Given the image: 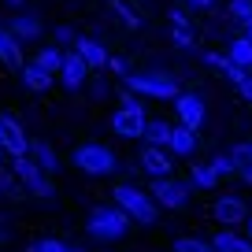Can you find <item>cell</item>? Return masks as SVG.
<instances>
[{
	"instance_id": "6da1fadb",
	"label": "cell",
	"mask_w": 252,
	"mask_h": 252,
	"mask_svg": "<svg viewBox=\"0 0 252 252\" xmlns=\"http://www.w3.org/2000/svg\"><path fill=\"white\" fill-rule=\"evenodd\" d=\"M111 197H115V204L123 208L134 222H141V226H152V222L159 219L156 197H152V193H145L141 186H134V182H119V186L111 189Z\"/></svg>"
},
{
	"instance_id": "7a4b0ae2",
	"label": "cell",
	"mask_w": 252,
	"mask_h": 252,
	"mask_svg": "<svg viewBox=\"0 0 252 252\" xmlns=\"http://www.w3.org/2000/svg\"><path fill=\"white\" fill-rule=\"evenodd\" d=\"M130 222H134V219H130L119 204H100V208L89 212L86 230H89L93 241H123V237L130 234Z\"/></svg>"
},
{
	"instance_id": "3957f363",
	"label": "cell",
	"mask_w": 252,
	"mask_h": 252,
	"mask_svg": "<svg viewBox=\"0 0 252 252\" xmlns=\"http://www.w3.org/2000/svg\"><path fill=\"white\" fill-rule=\"evenodd\" d=\"M126 86L141 96H156V100H174L182 93L178 82L171 74H159V71H130L126 74Z\"/></svg>"
},
{
	"instance_id": "277c9868",
	"label": "cell",
	"mask_w": 252,
	"mask_h": 252,
	"mask_svg": "<svg viewBox=\"0 0 252 252\" xmlns=\"http://www.w3.org/2000/svg\"><path fill=\"white\" fill-rule=\"evenodd\" d=\"M11 171L19 174V182H23V189L30 197H52L56 193V186L48 182V174L41 171V163L33 156H15L11 159Z\"/></svg>"
},
{
	"instance_id": "5b68a950",
	"label": "cell",
	"mask_w": 252,
	"mask_h": 252,
	"mask_svg": "<svg viewBox=\"0 0 252 252\" xmlns=\"http://www.w3.org/2000/svg\"><path fill=\"white\" fill-rule=\"evenodd\" d=\"M74 167L86 174H111L119 167V159L108 145H78L74 149Z\"/></svg>"
},
{
	"instance_id": "8992f818",
	"label": "cell",
	"mask_w": 252,
	"mask_h": 252,
	"mask_svg": "<svg viewBox=\"0 0 252 252\" xmlns=\"http://www.w3.org/2000/svg\"><path fill=\"white\" fill-rule=\"evenodd\" d=\"M152 197H156L159 208L178 212V208L189 204V182L174 178V174H167V178H152Z\"/></svg>"
},
{
	"instance_id": "52a82bcc",
	"label": "cell",
	"mask_w": 252,
	"mask_h": 252,
	"mask_svg": "<svg viewBox=\"0 0 252 252\" xmlns=\"http://www.w3.org/2000/svg\"><path fill=\"white\" fill-rule=\"evenodd\" d=\"M0 149L8 152L11 159L15 156H30V137L23 134V126H19L11 115H0Z\"/></svg>"
},
{
	"instance_id": "ba28073f",
	"label": "cell",
	"mask_w": 252,
	"mask_h": 252,
	"mask_svg": "<svg viewBox=\"0 0 252 252\" xmlns=\"http://www.w3.org/2000/svg\"><path fill=\"white\" fill-rule=\"evenodd\" d=\"M174 111H178V123H186L189 130L204 126V100L197 93H178L174 96Z\"/></svg>"
},
{
	"instance_id": "9c48e42d",
	"label": "cell",
	"mask_w": 252,
	"mask_h": 252,
	"mask_svg": "<svg viewBox=\"0 0 252 252\" xmlns=\"http://www.w3.org/2000/svg\"><path fill=\"white\" fill-rule=\"evenodd\" d=\"M145 123H149V111H130V108H119L111 115V130L119 137H141L145 134Z\"/></svg>"
},
{
	"instance_id": "30bf717a",
	"label": "cell",
	"mask_w": 252,
	"mask_h": 252,
	"mask_svg": "<svg viewBox=\"0 0 252 252\" xmlns=\"http://www.w3.org/2000/svg\"><path fill=\"white\" fill-rule=\"evenodd\" d=\"M141 171L149 178H167L171 174V152L159 149V145H145L141 149Z\"/></svg>"
},
{
	"instance_id": "8fae6325",
	"label": "cell",
	"mask_w": 252,
	"mask_h": 252,
	"mask_svg": "<svg viewBox=\"0 0 252 252\" xmlns=\"http://www.w3.org/2000/svg\"><path fill=\"white\" fill-rule=\"evenodd\" d=\"M212 215L222 222V226H237V222L249 219V208H245V200H237V197H219L212 204Z\"/></svg>"
},
{
	"instance_id": "7c38bea8",
	"label": "cell",
	"mask_w": 252,
	"mask_h": 252,
	"mask_svg": "<svg viewBox=\"0 0 252 252\" xmlns=\"http://www.w3.org/2000/svg\"><path fill=\"white\" fill-rule=\"evenodd\" d=\"M23 82L33 89V93H48V89H52V82H56V74L48 71L41 60H30V63H23Z\"/></svg>"
},
{
	"instance_id": "4fadbf2b",
	"label": "cell",
	"mask_w": 252,
	"mask_h": 252,
	"mask_svg": "<svg viewBox=\"0 0 252 252\" xmlns=\"http://www.w3.org/2000/svg\"><path fill=\"white\" fill-rule=\"evenodd\" d=\"M167 152H171V156H193V152H197V130H189L186 123H174Z\"/></svg>"
},
{
	"instance_id": "5bb4252c",
	"label": "cell",
	"mask_w": 252,
	"mask_h": 252,
	"mask_svg": "<svg viewBox=\"0 0 252 252\" xmlns=\"http://www.w3.org/2000/svg\"><path fill=\"white\" fill-rule=\"evenodd\" d=\"M86 74H89V63L82 60L78 52H67V60H63V67H60V82L67 89H78L82 82H86Z\"/></svg>"
},
{
	"instance_id": "9a60e30c",
	"label": "cell",
	"mask_w": 252,
	"mask_h": 252,
	"mask_svg": "<svg viewBox=\"0 0 252 252\" xmlns=\"http://www.w3.org/2000/svg\"><path fill=\"white\" fill-rule=\"evenodd\" d=\"M74 52H78L82 60L89 63V71H100V67H108V48H104L96 37H78V41H74Z\"/></svg>"
},
{
	"instance_id": "2e32d148",
	"label": "cell",
	"mask_w": 252,
	"mask_h": 252,
	"mask_svg": "<svg viewBox=\"0 0 252 252\" xmlns=\"http://www.w3.org/2000/svg\"><path fill=\"white\" fill-rule=\"evenodd\" d=\"M0 63L8 67H23V41L11 33V26H0Z\"/></svg>"
},
{
	"instance_id": "e0dca14e",
	"label": "cell",
	"mask_w": 252,
	"mask_h": 252,
	"mask_svg": "<svg viewBox=\"0 0 252 252\" xmlns=\"http://www.w3.org/2000/svg\"><path fill=\"white\" fill-rule=\"evenodd\" d=\"M215 252H252V237L249 234H234V230H219V234L212 237Z\"/></svg>"
},
{
	"instance_id": "ac0fdd59",
	"label": "cell",
	"mask_w": 252,
	"mask_h": 252,
	"mask_svg": "<svg viewBox=\"0 0 252 252\" xmlns=\"http://www.w3.org/2000/svg\"><path fill=\"white\" fill-rule=\"evenodd\" d=\"M171 130H174V123H167V119H149V123H145L141 141H145V145H159V149H167Z\"/></svg>"
},
{
	"instance_id": "d6986e66",
	"label": "cell",
	"mask_w": 252,
	"mask_h": 252,
	"mask_svg": "<svg viewBox=\"0 0 252 252\" xmlns=\"http://www.w3.org/2000/svg\"><path fill=\"white\" fill-rule=\"evenodd\" d=\"M30 156L41 163V171H45V174H56V171H60V156H56V149H52L48 141H41V137H37V141H30Z\"/></svg>"
},
{
	"instance_id": "ffe728a7",
	"label": "cell",
	"mask_w": 252,
	"mask_h": 252,
	"mask_svg": "<svg viewBox=\"0 0 252 252\" xmlns=\"http://www.w3.org/2000/svg\"><path fill=\"white\" fill-rule=\"evenodd\" d=\"M11 33H15L19 41H37V37H41V19H33V15H15V19H11Z\"/></svg>"
},
{
	"instance_id": "44dd1931",
	"label": "cell",
	"mask_w": 252,
	"mask_h": 252,
	"mask_svg": "<svg viewBox=\"0 0 252 252\" xmlns=\"http://www.w3.org/2000/svg\"><path fill=\"white\" fill-rule=\"evenodd\" d=\"M189 182H193L197 189H215L222 178L215 174V167H212V163H193V171H189Z\"/></svg>"
},
{
	"instance_id": "7402d4cb",
	"label": "cell",
	"mask_w": 252,
	"mask_h": 252,
	"mask_svg": "<svg viewBox=\"0 0 252 252\" xmlns=\"http://www.w3.org/2000/svg\"><path fill=\"white\" fill-rule=\"evenodd\" d=\"M226 56L237 63V67L252 71V41L245 37V33H241V37H234V41H230V52H226Z\"/></svg>"
},
{
	"instance_id": "603a6c76",
	"label": "cell",
	"mask_w": 252,
	"mask_h": 252,
	"mask_svg": "<svg viewBox=\"0 0 252 252\" xmlns=\"http://www.w3.org/2000/svg\"><path fill=\"white\" fill-rule=\"evenodd\" d=\"M230 156H234L237 178H241V182H249V186H252V156H249V152L241 149V145H234V149H230Z\"/></svg>"
},
{
	"instance_id": "cb8c5ba5",
	"label": "cell",
	"mask_w": 252,
	"mask_h": 252,
	"mask_svg": "<svg viewBox=\"0 0 252 252\" xmlns=\"http://www.w3.org/2000/svg\"><path fill=\"white\" fill-rule=\"evenodd\" d=\"M108 8L115 11V15L123 19V23L130 26V30H137V26H141V19H137V11L130 8V4H126V0H108Z\"/></svg>"
},
{
	"instance_id": "d4e9b609",
	"label": "cell",
	"mask_w": 252,
	"mask_h": 252,
	"mask_svg": "<svg viewBox=\"0 0 252 252\" xmlns=\"http://www.w3.org/2000/svg\"><path fill=\"white\" fill-rule=\"evenodd\" d=\"M0 193H4V197H19V193H23V182H19V174L8 171V167H0Z\"/></svg>"
},
{
	"instance_id": "484cf974",
	"label": "cell",
	"mask_w": 252,
	"mask_h": 252,
	"mask_svg": "<svg viewBox=\"0 0 252 252\" xmlns=\"http://www.w3.org/2000/svg\"><path fill=\"white\" fill-rule=\"evenodd\" d=\"M174 252H215V245L204 241V237H178V241H174Z\"/></svg>"
},
{
	"instance_id": "4316f807",
	"label": "cell",
	"mask_w": 252,
	"mask_h": 252,
	"mask_svg": "<svg viewBox=\"0 0 252 252\" xmlns=\"http://www.w3.org/2000/svg\"><path fill=\"white\" fill-rule=\"evenodd\" d=\"M37 60L45 63V67L56 74V78H60V67H63V60H67V52H60V48H41V52H37Z\"/></svg>"
},
{
	"instance_id": "83f0119b",
	"label": "cell",
	"mask_w": 252,
	"mask_h": 252,
	"mask_svg": "<svg viewBox=\"0 0 252 252\" xmlns=\"http://www.w3.org/2000/svg\"><path fill=\"white\" fill-rule=\"evenodd\" d=\"M212 167H215V174H219V178H234V174H237L234 156H230V152H215V156H212Z\"/></svg>"
},
{
	"instance_id": "f1b7e54d",
	"label": "cell",
	"mask_w": 252,
	"mask_h": 252,
	"mask_svg": "<svg viewBox=\"0 0 252 252\" xmlns=\"http://www.w3.org/2000/svg\"><path fill=\"white\" fill-rule=\"evenodd\" d=\"M222 74H226V82H230V86H241V82H245V74H249V71H245V67H237V63L234 60H230V56H226V63H222Z\"/></svg>"
},
{
	"instance_id": "f546056e",
	"label": "cell",
	"mask_w": 252,
	"mask_h": 252,
	"mask_svg": "<svg viewBox=\"0 0 252 252\" xmlns=\"http://www.w3.org/2000/svg\"><path fill=\"white\" fill-rule=\"evenodd\" d=\"M230 15L241 19V23H249L252 19V0H230Z\"/></svg>"
},
{
	"instance_id": "4dcf8cb0",
	"label": "cell",
	"mask_w": 252,
	"mask_h": 252,
	"mask_svg": "<svg viewBox=\"0 0 252 252\" xmlns=\"http://www.w3.org/2000/svg\"><path fill=\"white\" fill-rule=\"evenodd\" d=\"M108 71L119 74V78H126V74H130V63H126L123 56H108Z\"/></svg>"
},
{
	"instance_id": "1f68e13d",
	"label": "cell",
	"mask_w": 252,
	"mask_h": 252,
	"mask_svg": "<svg viewBox=\"0 0 252 252\" xmlns=\"http://www.w3.org/2000/svg\"><path fill=\"white\" fill-rule=\"evenodd\" d=\"M41 252H71L67 249V241H60V237H41Z\"/></svg>"
},
{
	"instance_id": "d6a6232c",
	"label": "cell",
	"mask_w": 252,
	"mask_h": 252,
	"mask_svg": "<svg viewBox=\"0 0 252 252\" xmlns=\"http://www.w3.org/2000/svg\"><path fill=\"white\" fill-rule=\"evenodd\" d=\"M52 37H56V45H74V41H78L71 26H56V30H52Z\"/></svg>"
},
{
	"instance_id": "836d02e7",
	"label": "cell",
	"mask_w": 252,
	"mask_h": 252,
	"mask_svg": "<svg viewBox=\"0 0 252 252\" xmlns=\"http://www.w3.org/2000/svg\"><path fill=\"white\" fill-rule=\"evenodd\" d=\"M171 41L178 48H193V30H171Z\"/></svg>"
},
{
	"instance_id": "e575fe53",
	"label": "cell",
	"mask_w": 252,
	"mask_h": 252,
	"mask_svg": "<svg viewBox=\"0 0 252 252\" xmlns=\"http://www.w3.org/2000/svg\"><path fill=\"white\" fill-rule=\"evenodd\" d=\"M171 30H193V26H189V15H186V11H178V8L171 11Z\"/></svg>"
},
{
	"instance_id": "d590c367",
	"label": "cell",
	"mask_w": 252,
	"mask_h": 252,
	"mask_svg": "<svg viewBox=\"0 0 252 252\" xmlns=\"http://www.w3.org/2000/svg\"><path fill=\"white\" fill-rule=\"evenodd\" d=\"M200 60H204L208 67H212V71H222V63H226V56H219V52H204Z\"/></svg>"
},
{
	"instance_id": "8d00e7d4",
	"label": "cell",
	"mask_w": 252,
	"mask_h": 252,
	"mask_svg": "<svg viewBox=\"0 0 252 252\" xmlns=\"http://www.w3.org/2000/svg\"><path fill=\"white\" fill-rule=\"evenodd\" d=\"M237 93H241L245 100H252V71L245 74V82H241V86H237Z\"/></svg>"
},
{
	"instance_id": "74e56055",
	"label": "cell",
	"mask_w": 252,
	"mask_h": 252,
	"mask_svg": "<svg viewBox=\"0 0 252 252\" xmlns=\"http://www.w3.org/2000/svg\"><path fill=\"white\" fill-rule=\"evenodd\" d=\"M186 4H189V8H197V11H208L215 0H186Z\"/></svg>"
},
{
	"instance_id": "f35d334b",
	"label": "cell",
	"mask_w": 252,
	"mask_h": 252,
	"mask_svg": "<svg viewBox=\"0 0 252 252\" xmlns=\"http://www.w3.org/2000/svg\"><path fill=\"white\" fill-rule=\"evenodd\" d=\"M245 37H249V41H252V23H245Z\"/></svg>"
},
{
	"instance_id": "ab89813d",
	"label": "cell",
	"mask_w": 252,
	"mask_h": 252,
	"mask_svg": "<svg viewBox=\"0 0 252 252\" xmlns=\"http://www.w3.org/2000/svg\"><path fill=\"white\" fill-rule=\"evenodd\" d=\"M241 149H245V152H249V156H252V141H241Z\"/></svg>"
},
{
	"instance_id": "60d3db41",
	"label": "cell",
	"mask_w": 252,
	"mask_h": 252,
	"mask_svg": "<svg viewBox=\"0 0 252 252\" xmlns=\"http://www.w3.org/2000/svg\"><path fill=\"white\" fill-rule=\"evenodd\" d=\"M26 252H41V245H37V241H33V245H30V249H26Z\"/></svg>"
},
{
	"instance_id": "b9f144b4",
	"label": "cell",
	"mask_w": 252,
	"mask_h": 252,
	"mask_svg": "<svg viewBox=\"0 0 252 252\" xmlns=\"http://www.w3.org/2000/svg\"><path fill=\"white\" fill-rule=\"evenodd\" d=\"M245 226H249V237H252V215H249V219H245Z\"/></svg>"
},
{
	"instance_id": "7bdbcfd3",
	"label": "cell",
	"mask_w": 252,
	"mask_h": 252,
	"mask_svg": "<svg viewBox=\"0 0 252 252\" xmlns=\"http://www.w3.org/2000/svg\"><path fill=\"white\" fill-rule=\"evenodd\" d=\"M8 4H15V8H19V4H26V0H8Z\"/></svg>"
},
{
	"instance_id": "ee69618b",
	"label": "cell",
	"mask_w": 252,
	"mask_h": 252,
	"mask_svg": "<svg viewBox=\"0 0 252 252\" xmlns=\"http://www.w3.org/2000/svg\"><path fill=\"white\" fill-rule=\"evenodd\" d=\"M4 156H8V152H4V149H0V159H4Z\"/></svg>"
},
{
	"instance_id": "f6af8a7d",
	"label": "cell",
	"mask_w": 252,
	"mask_h": 252,
	"mask_svg": "<svg viewBox=\"0 0 252 252\" xmlns=\"http://www.w3.org/2000/svg\"><path fill=\"white\" fill-rule=\"evenodd\" d=\"M71 252H86V249H71Z\"/></svg>"
}]
</instances>
